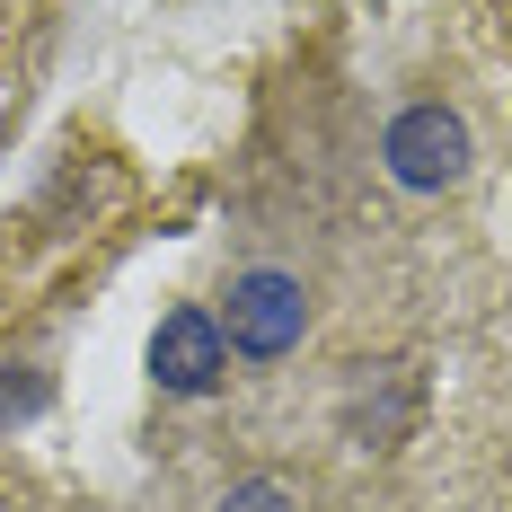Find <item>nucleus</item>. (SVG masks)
Here are the masks:
<instances>
[{
  "instance_id": "nucleus-1",
  "label": "nucleus",
  "mask_w": 512,
  "mask_h": 512,
  "mask_svg": "<svg viewBox=\"0 0 512 512\" xmlns=\"http://www.w3.org/2000/svg\"><path fill=\"white\" fill-rule=\"evenodd\" d=\"M380 159H389V177H398L407 195H442V186L468 177V124L451 106H407V115L380 133Z\"/></svg>"
},
{
  "instance_id": "nucleus-4",
  "label": "nucleus",
  "mask_w": 512,
  "mask_h": 512,
  "mask_svg": "<svg viewBox=\"0 0 512 512\" xmlns=\"http://www.w3.org/2000/svg\"><path fill=\"white\" fill-rule=\"evenodd\" d=\"M230 512H283V486H274V477H248V486L230 495Z\"/></svg>"
},
{
  "instance_id": "nucleus-2",
  "label": "nucleus",
  "mask_w": 512,
  "mask_h": 512,
  "mask_svg": "<svg viewBox=\"0 0 512 512\" xmlns=\"http://www.w3.org/2000/svg\"><path fill=\"white\" fill-rule=\"evenodd\" d=\"M301 327H309V292L292 283V274L256 265V274L230 283V354L274 362V354H292V345H301Z\"/></svg>"
},
{
  "instance_id": "nucleus-3",
  "label": "nucleus",
  "mask_w": 512,
  "mask_h": 512,
  "mask_svg": "<svg viewBox=\"0 0 512 512\" xmlns=\"http://www.w3.org/2000/svg\"><path fill=\"white\" fill-rule=\"evenodd\" d=\"M221 327H212L204 309H168L151 336V380L159 389H177V398H204L212 380H221Z\"/></svg>"
}]
</instances>
